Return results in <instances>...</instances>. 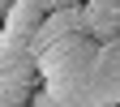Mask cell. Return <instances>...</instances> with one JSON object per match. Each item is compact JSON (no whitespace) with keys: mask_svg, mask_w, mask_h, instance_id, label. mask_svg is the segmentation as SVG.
Masks as SVG:
<instances>
[{"mask_svg":"<svg viewBox=\"0 0 120 107\" xmlns=\"http://www.w3.org/2000/svg\"><path fill=\"white\" fill-rule=\"evenodd\" d=\"M64 4H77V0H13L4 26H9V30H22V34H30L43 17H52V13H56V9H64Z\"/></svg>","mask_w":120,"mask_h":107,"instance_id":"obj_3","label":"cell"},{"mask_svg":"<svg viewBox=\"0 0 120 107\" xmlns=\"http://www.w3.org/2000/svg\"><path fill=\"white\" fill-rule=\"evenodd\" d=\"M9 4L13 0H0V26H4V17H9Z\"/></svg>","mask_w":120,"mask_h":107,"instance_id":"obj_5","label":"cell"},{"mask_svg":"<svg viewBox=\"0 0 120 107\" xmlns=\"http://www.w3.org/2000/svg\"><path fill=\"white\" fill-rule=\"evenodd\" d=\"M82 26L90 39L116 43L120 39V0H82Z\"/></svg>","mask_w":120,"mask_h":107,"instance_id":"obj_2","label":"cell"},{"mask_svg":"<svg viewBox=\"0 0 120 107\" xmlns=\"http://www.w3.org/2000/svg\"><path fill=\"white\" fill-rule=\"evenodd\" d=\"M73 30H86V26H82V0H77V4H64V9H56L52 17H43L34 30H30V47H34V56H39L43 47H52L56 39L73 34Z\"/></svg>","mask_w":120,"mask_h":107,"instance_id":"obj_1","label":"cell"},{"mask_svg":"<svg viewBox=\"0 0 120 107\" xmlns=\"http://www.w3.org/2000/svg\"><path fill=\"white\" fill-rule=\"evenodd\" d=\"M17 64H39L34 47H30V34L0 26V73H4V69H17Z\"/></svg>","mask_w":120,"mask_h":107,"instance_id":"obj_4","label":"cell"}]
</instances>
